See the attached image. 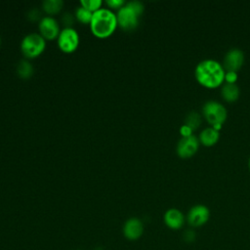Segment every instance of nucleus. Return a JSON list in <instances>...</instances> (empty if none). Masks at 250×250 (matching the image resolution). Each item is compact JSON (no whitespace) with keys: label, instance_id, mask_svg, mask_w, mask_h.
<instances>
[{"label":"nucleus","instance_id":"obj_17","mask_svg":"<svg viewBox=\"0 0 250 250\" xmlns=\"http://www.w3.org/2000/svg\"><path fill=\"white\" fill-rule=\"evenodd\" d=\"M74 17L75 20L77 21H79L80 23L83 24H90L92 17H93V13L88 11L87 9L83 8L82 6H79L76 8L75 13H74Z\"/></svg>","mask_w":250,"mask_h":250},{"label":"nucleus","instance_id":"obj_21","mask_svg":"<svg viewBox=\"0 0 250 250\" xmlns=\"http://www.w3.org/2000/svg\"><path fill=\"white\" fill-rule=\"evenodd\" d=\"M74 20H75L74 15H72L70 13H65V14H63V16L62 18V22L63 23L64 27H72Z\"/></svg>","mask_w":250,"mask_h":250},{"label":"nucleus","instance_id":"obj_15","mask_svg":"<svg viewBox=\"0 0 250 250\" xmlns=\"http://www.w3.org/2000/svg\"><path fill=\"white\" fill-rule=\"evenodd\" d=\"M63 7V2L62 0H45L42 2V10L52 17L61 12Z\"/></svg>","mask_w":250,"mask_h":250},{"label":"nucleus","instance_id":"obj_16","mask_svg":"<svg viewBox=\"0 0 250 250\" xmlns=\"http://www.w3.org/2000/svg\"><path fill=\"white\" fill-rule=\"evenodd\" d=\"M33 72L34 69L32 64L26 60L21 61L17 65V74L21 79H29L33 75Z\"/></svg>","mask_w":250,"mask_h":250},{"label":"nucleus","instance_id":"obj_2","mask_svg":"<svg viewBox=\"0 0 250 250\" xmlns=\"http://www.w3.org/2000/svg\"><path fill=\"white\" fill-rule=\"evenodd\" d=\"M90 29L92 33L98 38L109 37L118 26L116 15L108 8H102L93 13L90 22Z\"/></svg>","mask_w":250,"mask_h":250},{"label":"nucleus","instance_id":"obj_5","mask_svg":"<svg viewBox=\"0 0 250 250\" xmlns=\"http://www.w3.org/2000/svg\"><path fill=\"white\" fill-rule=\"evenodd\" d=\"M46 48V40L36 32L28 33L21 42V51L26 59L39 57Z\"/></svg>","mask_w":250,"mask_h":250},{"label":"nucleus","instance_id":"obj_1","mask_svg":"<svg viewBox=\"0 0 250 250\" xmlns=\"http://www.w3.org/2000/svg\"><path fill=\"white\" fill-rule=\"evenodd\" d=\"M226 70L219 62L206 59L197 63L194 69L196 81L203 87L215 89L221 86L225 81Z\"/></svg>","mask_w":250,"mask_h":250},{"label":"nucleus","instance_id":"obj_11","mask_svg":"<svg viewBox=\"0 0 250 250\" xmlns=\"http://www.w3.org/2000/svg\"><path fill=\"white\" fill-rule=\"evenodd\" d=\"M244 62V54L238 48L229 49L223 60V66L226 71H235L240 69Z\"/></svg>","mask_w":250,"mask_h":250},{"label":"nucleus","instance_id":"obj_12","mask_svg":"<svg viewBox=\"0 0 250 250\" xmlns=\"http://www.w3.org/2000/svg\"><path fill=\"white\" fill-rule=\"evenodd\" d=\"M163 221L169 229H180L185 224V216L179 209L170 208L164 213Z\"/></svg>","mask_w":250,"mask_h":250},{"label":"nucleus","instance_id":"obj_22","mask_svg":"<svg viewBox=\"0 0 250 250\" xmlns=\"http://www.w3.org/2000/svg\"><path fill=\"white\" fill-rule=\"evenodd\" d=\"M237 72L235 71H226L225 73V83H229V84H235L237 81Z\"/></svg>","mask_w":250,"mask_h":250},{"label":"nucleus","instance_id":"obj_24","mask_svg":"<svg viewBox=\"0 0 250 250\" xmlns=\"http://www.w3.org/2000/svg\"><path fill=\"white\" fill-rule=\"evenodd\" d=\"M180 133H181L182 137H188V136L193 135V134H192V133H193V130H192L190 127H188V125L184 124V125H182L181 128H180Z\"/></svg>","mask_w":250,"mask_h":250},{"label":"nucleus","instance_id":"obj_8","mask_svg":"<svg viewBox=\"0 0 250 250\" xmlns=\"http://www.w3.org/2000/svg\"><path fill=\"white\" fill-rule=\"evenodd\" d=\"M199 140L196 136L191 135L188 137H182L176 146L177 154L181 158H189L198 150Z\"/></svg>","mask_w":250,"mask_h":250},{"label":"nucleus","instance_id":"obj_26","mask_svg":"<svg viewBox=\"0 0 250 250\" xmlns=\"http://www.w3.org/2000/svg\"><path fill=\"white\" fill-rule=\"evenodd\" d=\"M248 164H249V169H250V158H249V163Z\"/></svg>","mask_w":250,"mask_h":250},{"label":"nucleus","instance_id":"obj_14","mask_svg":"<svg viewBox=\"0 0 250 250\" xmlns=\"http://www.w3.org/2000/svg\"><path fill=\"white\" fill-rule=\"evenodd\" d=\"M221 94L223 99L228 103H233L237 101L239 98L240 90L239 87L235 84H229V83H224L221 89Z\"/></svg>","mask_w":250,"mask_h":250},{"label":"nucleus","instance_id":"obj_25","mask_svg":"<svg viewBox=\"0 0 250 250\" xmlns=\"http://www.w3.org/2000/svg\"><path fill=\"white\" fill-rule=\"evenodd\" d=\"M195 236H196L195 232H194L193 230H191V229L186 230L185 233H184V239H185L186 241H188V242L193 241V240L195 239Z\"/></svg>","mask_w":250,"mask_h":250},{"label":"nucleus","instance_id":"obj_4","mask_svg":"<svg viewBox=\"0 0 250 250\" xmlns=\"http://www.w3.org/2000/svg\"><path fill=\"white\" fill-rule=\"evenodd\" d=\"M202 113L206 121L218 130L227 120L228 111L224 104L217 101H207L202 106Z\"/></svg>","mask_w":250,"mask_h":250},{"label":"nucleus","instance_id":"obj_20","mask_svg":"<svg viewBox=\"0 0 250 250\" xmlns=\"http://www.w3.org/2000/svg\"><path fill=\"white\" fill-rule=\"evenodd\" d=\"M105 4L107 5L108 9L118 11L126 4V2L124 0H107V1H105Z\"/></svg>","mask_w":250,"mask_h":250},{"label":"nucleus","instance_id":"obj_18","mask_svg":"<svg viewBox=\"0 0 250 250\" xmlns=\"http://www.w3.org/2000/svg\"><path fill=\"white\" fill-rule=\"evenodd\" d=\"M188 127H190L193 131L196 130L201 124V115L196 111H190L185 118V123Z\"/></svg>","mask_w":250,"mask_h":250},{"label":"nucleus","instance_id":"obj_6","mask_svg":"<svg viewBox=\"0 0 250 250\" xmlns=\"http://www.w3.org/2000/svg\"><path fill=\"white\" fill-rule=\"evenodd\" d=\"M58 46L63 53L74 52L79 46V35L73 27H64L57 38Z\"/></svg>","mask_w":250,"mask_h":250},{"label":"nucleus","instance_id":"obj_9","mask_svg":"<svg viewBox=\"0 0 250 250\" xmlns=\"http://www.w3.org/2000/svg\"><path fill=\"white\" fill-rule=\"evenodd\" d=\"M39 34L45 40H55L58 38L61 29L58 21L50 16L43 17L38 24Z\"/></svg>","mask_w":250,"mask_h":250},{"label":"nucleus","instance_id":"obj_7","mask_svg":"<svg viewBox=\"0 0 250 250\" xmlns=\"http://www.w3.org/2000/svg\"><path fill=\"white\" fill-rule=\"evenodd\" d=\"M210 218V210L203 204L193 205L188 212L187 221L189 226L198 228L205 225Z\"/></svg>","mask_w":250,"mask_h":250},{"label":"nucleus","instance_id":"obj_27","mask_svg":"<svg viewBox=\"0 0 250 250\" xmlns=\"http://www.w3.org/2000/svg\"><path fill=\"white\" fill-rule=\"evenodd\" d=\"M77 250H82V249H77Z\"/></svg>","mask_w":250,"mask_h":250},{"label":"nucleus","instance_id":"obj_19","mask_svg":"<svg viewBox=\"0 0 250 250\" xmlns=\"http://www.w3.org/2000/svg\"><path fill=\"white\" fill-rule=\"evenodd\" d=\"M103 1L102 0H81L80 1V6L83 8L87 9L88 11L95 13L98 10L102 9Z\"/></svg>","mask_w":250,"mask_h":250},{"label":"nucleus","instance_id":"obj_23","mask_svg":"<svg viewBox=\"0 0 250 250\" xmlns=\"http://www.w3.org/2000/svg\"><path fill=\"white\" fill-rule=\"evenodd\" d=\"M27 19L30 21H36L39 20V21H41V14L40 12L35 8V9H32L30 10L28 13H27Z\"/></svg>","mask_w":250,"mask_h":250},{"label":"nucleus","instance_id":"obj_13","mask_svg":"<svg viewBox=\"0 0 250 250\" xmlns=\"http://www.w3.org/2000/svg\"><path fill=\"white\" fill-rule=\"evenodd\" d=\"M220 139V133L219 130H216L213 127H207L205 129H203L198 137L199 143L202 144L205 146H212L215 144H217V142Z\"/></svg>","mask_w":250,"mask_h":250},{"label":"nucleus","instance_id":"obj_10","mask_svg":"<svg viewBox=\"0 0 250 250\" xmlns=\"http://www.w3.org/2000/svg\"><path fill=\"white\" fill-rule=\"evenodd\" d=\"M145 230L143 222L136 217L129 218L125 221L122 227V233L127 240L135 241L141 238Z\"/></svg>","mask_w":250,"mask_h":250},{"label":"nucleus","instance_id":"obj_3","mask_svg":"<svg viewBox=\"0 0 250 250\" xmlns=\"http://www.w3.org/2000/svg\"><path fill=\"white\" fill-rule=\"evenodd\" d=\"M144 4L140 1L135 0L126 2L116 14L118 26L126 31L134 30L139 24V20L144 13Z\"/></svg>","mask_w":250,"mask_h":250},{"label":"nucleus","instance_id":"obj_28","mask_svg":"<svg viewBox=\"0 0 250 250\" xmlns=\"http://www.w3.org/2000/svg\"><path fill=\"white\" fill-rule=\"evenodd\" d=\"M0 43H1V38H0Z\"/></svg>","mask_w":250,"mask_h":250}]
</instances>
